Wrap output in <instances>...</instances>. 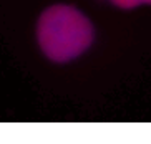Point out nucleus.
Instances as JSON below:
<instances>
[{
  "mask_svg": "<svg viewBox=\"0 0 151 144\" xmlns=\"http://www.w3.org/2000/svg\"><path fill=\"white\" fill-rule=\"evenodd\" d=\"M95 30L90 18L71 5H52L37 23L40 50L55 63H68L93 43Z\"/></svg>",
  "mask_w": 151,
  "mask_h": 144,
  "instance_id": "nucleus-1",
  "label": "nucleus"
},
{
  "mask_svg": "<svg viewBox=\"0 0 151 144\" xmlns=\"http://www.w3.org/2000/svg\"><path fill=\"white\" fill-rule=\"evenodd\" d=\"M110 2L121 10H133L139 5H151V0H110Z\"/></svg>",
  "mask_w": 151,
  "mask_h": 144,
  "instance_id": "nucleus-2",
  "label": "nucleus"
}]
</instances>
